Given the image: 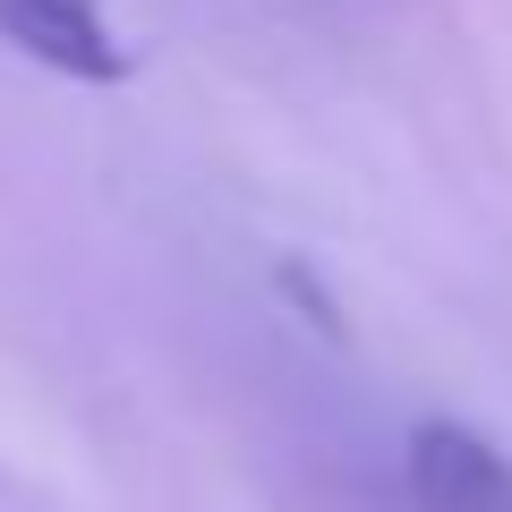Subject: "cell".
<instances>
[{
	"label": "cell",
	"instance_id": "obj_1",
	"mask_svg": "<svg viewBox=\"0 0 512 512\" xmlns=\"http://www.w3.org/2000/svg\"><path fill=\"white\" fill-rule=\"evenodd\" d=\"M0 43L35 69L69 77V86H120L128 52L111 35L103 0H0Z\"/></svg>",
	"mask_w": 512,
	"mask_h": 512
},
{
	"label": "cell",
	"instance_id": "obj_2",
	"mask_svg": "<svg viewBox=\"0 0 512 512\" xmlns=\"http://www.w3.org/2000/svg\"><path fill=\"white\" fill-rule=\"evenodd\" d=\"M410 504L419 512H512V461L461 419H419L410 427Z\"/></svg>",
	"mask_w": 512,
	"mask_h": 512
}]
</instances>
